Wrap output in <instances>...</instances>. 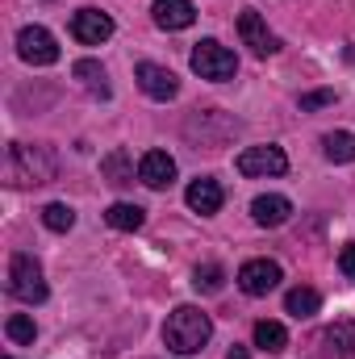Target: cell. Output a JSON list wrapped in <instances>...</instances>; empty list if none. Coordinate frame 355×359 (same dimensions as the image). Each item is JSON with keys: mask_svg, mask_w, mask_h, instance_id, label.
<instances>
[{"mask_svg": "<svg viewBox=\"0 0 355 359\" xmlns=\"http://www.w3.org/2000/svg\"><path fill=\"white\" fill-rule=\"evenodd\" d=\"M226 359H247V347H230V355Z\"/></svg>", "mask_w": 355, "mask_h": 359, "instance_id": "4316f807", "label": "cell"}, {"mask_svg": "<svg viewBox=\"0 0 355 359\" xmlns=\"http://www.w3.org/2000/svg\"><path fill=\"white\" fill-rule=\"evenodd\" d=\"M255 347L260 351H284L288 347V330L280 326V322H255Z\"/></svg>", "mask_w": 355, "mask_h": 359, "instance_id": "44dd1931", "label": "cell"}, {"mask_svg": "<svg viewBox=\"0 0 355 359\" xmlns=\"http://www.w3.org/2000/svg\"><path fill=\"white\" fill-rule=\"evenodd\" d=\"M251 217H255V226H284L293 217V201L288 196H276V192L255 196L251 201Z\"/></svg>", "mask_w": 355, "mask_h": 359, "instance_id": "5bb4252c", "label": "cell"}, {"mask_svg": "<svg viewBox=\"0 0 355 359\" xmlns=\"http://www.w3.org/2000/svg\"><path fill=\"white\" fill-rule=\"evenodd\" d=\"M105 222H109L113 230H138V226L147 222V213H142V205H130V201H113V205L105 209Z\"/></svg>", "mask_w": 355, "mask_h": 359, "instance_id": "2e32d148", "label": "cell"}, {"mask_svg": "<svg viewBox=\"0 0 355 359\" xmlns=\"http://www.w3.org/2000/svg\"><path fill=\"white\" fill-rule=\"evenodd\" d=\"M72 76H76V80H80L88 92H96V96H109V84H105L109 76H105V67H100L96 59H80V63L72 67Z\"/></svg>", "mask_w": 355, "mask_h": 359, "instance_id": "ffe728a7", "label": "cell"}, {"mask_svg": "<svg viewBox=\"0 0 355 359\" xmlns=\"http://www.w3.org/2000/svg\"><path fill=\"white\" fill-rule=\"evenodd\" d=\"M280 280H284V271L276 259H247L239 268V288L247 297H267L272 288H280Z\"/></svg>", "mask_w": 355, "mask_h": 359, "instance_id": "52a82bcc", "label": "cell"}, {"mask_svg": "<svg viewBox=\"0 0 355 359\" xmlns=\"http://www.w3.org/2000/svg\"><path fill=\"white\" fill-rule=\"evenodd\" d=\"M284 309H288L293 318H314V313L322 309V297H318V288H288Z\"/></svg>", "mask_w": 355, "mask_h": 359, "instance_id": "d6986e66", "label": "cell"}, {"mask_svg": "<svg viewBox=\"0 0 355 359\" xmlns=\"http://www.w3.org/2000/svg\"><path fill=\"white\" fill-rule=\"evenodd\" d=\"M192 284L201 288V292H222V284H226V271L217 268V264H201L196 276H192Z\"/></svg>", "mask_w": 355, "mask_h": 359, "instance_id": "cb8c5ba5", "label": "cell"}, {"mask_svg": "<svg viewBox=\"0 0 355 359\" xmlns=\"http://www.w3.org/2000/svg\"><path fill=\"white\" fill-rule=\"evenodd\" d=\"M184 201H188V209H192V213H201V217H213V213L222 209L226 192H222V184H217L213 176H196L192 184H188Z\"/></svg>", "mask_w": 355, "mask_h": 359, "instance_id": "8fae6325", "label": "cell"}, {"mask_svg": "<svg viewBox=\"0 0 355 359\" xmlns=\"http://www.w3.org/2000/svg\"><path fill=\"white\" fill-rule=\"evenodd\" d=\"M42 222H46V230L67 234V230L76 226V209H72V205H63V201H51V205L42 209Z\"/></svg>", "mask_w": 355, "mask_h": 359, "instance_id": "7402d4cb", "label": "cell"}, {"mask_svg": "<svg viewBox=\"0 0 355 359\" xmlns=\"http://www.w3.org/2000/svg\"><path fill=\"white\" fill-rule=\"evenodd\" d=\"M322 151L330 163H355V134L351 130H335L322 138Z\"/></svg>", "mask_w": 355, "mask_h": 359, "instance_id": "ac0fdd59", "label": "cell"}, {"mask_svg": "<svg viewBox=\"0 0 355 359\" xmlns=\"http://www.w3.org/2000/svg\"><path fill=\"white\" fill-rule=\"evenodd\" d=\"M138 180H142L147 188H168V184L176 180V159H172L168 151H147V155L138 159Z\"/></svg>", "mask_w": 355, "mask_h": 359, "instance_id": "7c38bea8", "label": "cell"}, {"mask_svg": "<svg viewBox=\"0 0 355 359\" xmlns=\"http://www.w3.org/2000/svg\"><path fill=\"white\" fill-rule=\"evenodd\" d=\"M339 268H343L347 280H355V243H347V247L339 251Z\"/></svg>", "mask_w": 355, "mask_h": 359, "instance_id": "484cf974", "label": "cell"}, {"mask_svg": "<svg viewBox=\"0 0 355 359\" xmlns=\"http://www.w3.org/2000/svg\"><path fill=\"white\" fill-rule=\"evenodd\" d=\"M239 38H243V46H251V55H260V59H267V55L280 50V38L267 29V21L255 8H243V13H239Z\"/></svg>", "mask_w": 355, "mask_h": 359, "instance_id": "ba28073f", "label": "cell"}, {"mask_svg": "<svg viewBox=\"0 0 355 359\" xmlns=\"http://www.w3.org/2000/svg\"><path fill=\"white\" fill-rule=\"evenodd\" d=\"M209 339H213V322H209L205 309H196V305H176V309H172V318H168V326H163L168 351H176V355H196V351H205Z\"/></svg>", "mask_w": 355, "mask_h": 359, "instance_id": "7a4b0ae2", "label": "cell"}, {"mask_svg": "<svg viewBox=\"0 0 355 359\" xmlns=\"http://www.w3.org/2000/svg\"><path fill=\"white\" fill-rule=\"evenodd\" d=\"M8 292L25 305H42L46 301V280H42V264L25 251H17L8 259Z\"/></svg>", "mask_w": 355, "mask_h": 359, "instance_id": "277c9868", "label": "cell"}, {"mask_svg": "<svg viewBox=\"0 0 355 359\" xmlns=\"http://www.w3.org/2000/svg\"><path fill=\"white\" fill-rule=\"evenodd\" d=\"M188 67H192L201 80H213V84H226V80L239 76L234 50H226L217 38H201V42L192 46V55H188Z\"/></svg>", "mask_w": 355, "mask_h": 359, "instance_id": "3957f363", "label": "cell"}, {"mask_svg": "<svg viewBox=\"0 0 355 359\" xmlns=\"http://www.w3.org/2000/svg\"><path fill=\"white\" fill-rule=\"evenodd\" d=\"M297 104H301V113H309V109H326V104H335V92H330V88L305 92V96H301Z\"/></svg>", "mask_w": 355, "mask_h": 359, "instance_id": "d4e9b609", "label": "cell"}, {"mask_svg": "<svg viewBox=\"0 0 355 359\" xmlns=\"http://www.w3.org/2000/svg\"><path fill=\"white\" fill-rule=\"evenodd\" d=\"M59 176V159L46 142H8L4 151V180L13 188H38Z\"/></svg>", "mask_w": 355, "mask_h": 359, "instance_id": "6da1fadb", "label": "cell"}, {"mask_svg": "<svg viewBox=\"0 0 355 359\" xmlns=\"http://www.w3.org/2000/svg\"><path fill=\"white\" fill-rule=\"evenodd\" d=\"M100 172L109 176V184H113V188L134 184V163H130V155H126V151H109V155L100 159Z\"/></svg>", "mask_w": 355, "mask_h": 359, "instance_id": "e0dca14e", "label": "cell"}, {"mask_svg": "<svg viewBox=\"0 0 355 359\" xmlns=\"http://www.w3.org/2000/svg\"><path fill=\"white\" fill-rule=\"evenodd\" d=\"M322 359H355V322H335L322 334Z\"/></svg>", "mask_w": 355, "mask_h": 359, "instance_id": "9a60e30c", "label": "cell"}, {"mask_svg": "<svg viewBox=\"0 0 355 359\" xmlns=\"http://www.w3.org/2000/svg\"><path fill=\"white\" fill-rule=\"evenodd\" d=\"M134 80H138V88L147 92L151 100H176V92H180V80L168 67H159V63H138Z\"/></svg>", "mask_w": 355, "mask_h": 359, "instance_id": "30bf717a", "label": "cell"}, {"mask_svg": "<svg viewBox=\"0 0 355 359\" xmlns=\"http://www.w3.org/2000/svg\"><path fill=\"white\" fill-rule=\"evenodd\" d=\"M17 55L29 67H51V63H59V42L46 25H25L17 34Z\"/></svg>", "mask_w": 355, "mask_h": 359, "instance_id": "5b68a950", "label": "cell"}, {"mask_svg": "<svg viewBox=\"0 0 355 359\" xmlns=\"http://www.w3.org/2000/svg\"><path fill=\"white\" fill-rule=\"evenodd\" d=\"M72 38H76L80 46H100V42H109V38H113V17L100 13V8H80V13L72 17Z\"/></svg>", "mask_w": 355, "mask_h": 359, "instance_id": "9c48e42d", "label": "cell"}, {"mask_svg": "<svg viewBox=\"0 0 355 359\" xmlns=\"http://www.w3.org/2000/svg\"><path fill=\"white\" fill-rule=\"evenodd\" d=\"M4 334H8L13 343H21V347H25V343H34V339H38V326H34V318H25V313H13V318L4 322Z\"/></svg>", "mask_w": 355, "mask_h": 359, "instance_id": "603a6c76", "label": "cell"}, {"mask_svg": "<svg viewBox=\"0 0 355 359\" xmlns=\"http://www.w3.org/2000/svg\"><path fill=\"white\" fill-rule=\"evenodd\" d=\"M239 172L247 180H267V176H284L288 172V155L280 147H247L239 155Z\"/></svg>", "mask_w": 355, "mask_h": 359, "instance_id": "8992f818", "label": "cell"}, {"mask_svg": "<svg viewBox=\"0 0 355 359\" xmlns=\"http://www.w3.org/2000/svg\"><path fill=\"white\" fill-rule=\"evenodd\" d=\"M151 17L159 29H188L196 21V8H192V0H155Z\"/></svg>", "mask_w": 355, "mask_h": 359, "instance_id": "4fadbf2b", "label": "cell"}]
</instances>
